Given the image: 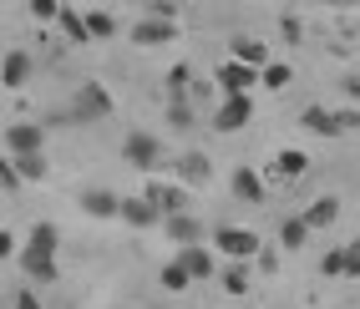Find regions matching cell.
<instances>
[{
  "instance_id": "obj_23",
  "label": "cell",
  "mask_w": 360,
  "mask_h": 309,
  "mask_svg": "<svg viewBox=\"0 0 360 309\" xmlns=\"http://www.w3.org/2000/svg\"><path fill=\"white\" fill-rule=\"evenodd\" d=\"M56 244H61V233H56V223H46V218L31 228V239H26L31 254H56Z\"/></svg>"
},
{
  "instance_id": "obj_2",
  "label": "cell",
  "mask_w": 360,
  "mask_h": 309,
  "mask_svg": "<svg viewBox=\"0 0 360 309\" xmlns=\"http://www.w3.org/2000/svg\"><path fill=\"white\" fill-rule=\"evenodd\" d=\"M249 117H254V97L249 91H233V97H224L219 107H213V127L238 132V127H249Z\"/></svg>"
},
{
  "instance_id": "obj_37",
  "label": "cell",
  "mask_w": 360,
  "mask_h": 309,
  "mask_svg": "<svg viewBox=\"0 0 360 309\" xmlns=\"http://www.w3.org/2000/svg\"><path fill=\"white\" fill-rule=\"evenodd\" d=\"M15 309H41V299H36V289H15Z\"/></svg>"
},
{
  "instance_id": "obj_11",
  "label": "cell",
  "mask_w": 360,
  "mask_h": 309,
  "mask_svg": "<svg viewBox=\"0 0 360 309\" xmlns=\"http://www.w3.org/2000/svg\"><path fill=\"white\" fill-rule=\"evenodd\" d=\"M300 127H309L315 137H340V112H330V107H304L300 112Z\"/></svg>"
},
{
  "instance_id": "obj_19",
  "label": "cell",
  "mask_w": 360,
  "mask_h": 309,
  "mask_svg": "<svg viewBox=\"0 0 360 309\" xmlns=\"http://www.w3.org/2000/svg\"><path fill=\"white\" fill-rule=\"evenodd\" d=\"M56 31H61L71 46H86V41H91V31H86V15H82V11H71V6H61V15H56Z\"/></svg>"
},
{
  "instance_id": "obj_14",
  "label": "cell",
  "mask_w": 360,
  "mask_h": 309,
  "mask_svg": "<svg viewBox=\"0 0 360 309\" xmlns=\"http://www.w3.org/2000/svg\"><path fill=\"white\" fill-rule=\"evenodd\" d=\"M229 188H233V198L238 203H264V178L254 173V168H233V178H229Z\"/></svg>"
},
{
  "instance_id": "obj_4",
  "label": "cell",
  "mask_w": 360,
  "mask_h": 309,
  "mask_svg": "<svg viewBox=\"0 0 360 309\" xmlns=\"http://www.w3.org/2000/svg\"><path fill=\"white\" fill-rule=\"evenodd\" d=\"M122 157L132 162L137 173H153L158 162H162V142H158L153 132H127V142H122Z\"/></svg>"
},
{
  "instance_id": "obj_41",
  "label": "cell",
  "mask_w": 360,
  "mask_h": 309,
  "mask_svg": "<svg viewBox=\"0 0 360 309\" xmlns=\"http://www.w3.org/2000/svg\"><path fill=\"white\" fill-rule=\"evenodd\" d=\"M340 127H360V112H340Z\"/></svg>"
},
{
  "instance_id": "obj_39",
  "label": "cell",
  "mask_w": 360,
  "mask_h": 309,
  "mask_svg": "<svg viewBox=\"0 0 360 309\" xmlns=\"http://www.w3.org/2000/svg\"><path fill=\"white\" fill-rule=\"evenodd\" d=\"M11 254H15V233H6V228H0V264H6Z\"/></svg>"
},
{
  "instance_id": "obj_31",
  "label": "cell",
  "mask_w": 360,
  "mask_h": 309,
  "mask_svg": "<svg viewBox=\"0 0 360 309\" xmlns=\"http://www.w3.org/2000/svg\"><path fill=\"white\" fill-rule=\"evenodd\" d=\"M340 279H360V239L340 244Z\"/></svg>"
},
{
  "instance_id": "obj_7",
  "label": "cell",
  "mask_w": 360,
  "mask_h": 309,
  "mask_svg": "<svg viewBox=\"0 0 360 309\" xmlns=\"http://www.w3.org/2000/svg\"><path fill=\"white\" fill-rule=\"evenodd\" d=\"M41 142H46V127H36V122H11V127H6V152H11V157L41 152Z\"/></svg>"
},
{
  "instance_id": "obj_15",
  "label": "cell",
  "mask_w": 360,
  "mask_h": 309,
  "mask_svg": "<svg viewBox=\"0 0 360 309\" xmlns=\"http://www.w3.org/2000/svg\"><path fill=\"white\" fill-rule=\"evenodd\" d=\"M31 51H6V61H0V81L6 86H26L31 81Z\"/></svg>"
},
{
  "instance_id": "obj_9",
  "label": "cell",
  "mask_w": 360,
  "mask_h": 309,
  "mask_svg": "<svg viewBox=\"0 0 360 309\" xmlns=\"http://www.w3.org/2000/svg\"><path fill=\"white\" fill-rule=\"evenodd\" d=\"M122 223H132V228H158L162 223V208L142 193V198H122V213H117Z\"/></svg>"
},
{
  "instance_id": "obj_29",
  "label": "cell",
  "mask_w": 360,
  "mask_h": 309,
  "mask_svg": "<svg viewBox=\"0 0 360 309\" xmlns=\"http://www.w3.org/2000/svg\"><path fill=\"white\" fill-rule=\"evenodd\" d=\"M188 86H193V66H173V71H167V102H173V97H188Z\"/></svg>"
},
{
  "instance_id": "obj_36",
  "label": "cell",
  "mask_w": 360,
  "mask_h": 309,
  "mask_svg": "<svg viewBox=\"0 0 360 309\" xmlns=\"http://www.w3.org/2000/svg\"><path fill=\"white\" fill-rule=\"evenodd\" d=\"M320 274H330V279H340V249H330V254L320 258Z\"/></svg>"
},
{
  "instance_id": "obj_24",
  "label": "cell",
  "mask_w": 360,
  "mask_h": 309,
  "mask_svg": "<svg viewBox=\"0 0 360 309\" xmlns=\"http://www.w3.org/2000/svg\"><path fill=\"white\" fill-rule=\"evenodd\" d=\"M290 81H295V66H284V61H269V66L259 71V86L264 91H284Z\"/></svg>"
},
{
  "instance_id": "obj_3",
  "label": "cell",
  "mask_w": 360,
  "mask_h": 309,
  "mask_svg": "<svg viewBox=\"0 0 360 309\" xmlns=\"http://www.w3.org/2000/svg\"><path fill=\"white\" fill-rule=\"evenodd\" d=\"M112 112V97H107V86L102 81H82L77 86V102H71V117L77 122H97V117Z\"/></svg>"
},
{
  "instance_id": "obj_12",
  "label": "cell",
  "mask_w": 360,
  "mask_h": 309,
  "mask_svg": "<svg viewBox=\"0 0 360 309\" xmlns=\"http://www.w3.org/2000/svg\"><path fill=\"white\" fill-rule=\"evenodd\" d=\"M229 56H233V61H244V66H259V71H264V66H269V46H264L259 36H233V41H229Z\"/></svg>"
},
{
  "instance_id": "obj_33",
  "label": "cell",
  "mask_w": 360,
  "mask_h": 309,
  "mask_svg": "<svg viewBox=\"0 0 360 309\" xmlns=\"http://www.w3.org/2000/svg\"><path fill=\"white\" fill-rule=\"evenodd\" d=\"M31 15L36 20H56L61 15V0H31Z\"/></svg>"
},
{
  "instance_id": "obj_26",
  "label": "cell",
  "mask_w": 360,
  "mask_h": 309,
  "mask_svg": "<svg viewBox=\"0 0 360 309\" xmlns=\"http://www.w3.org/2000/svg\"><path fill=\"white\" fill-rule=\"evenodd\" d=\"M86 31H91V41H112L117 36V15L112 11H86Z\"/></svg>"
},
{
  "instance_id": "obj_21",
  "label": "cell",
  "mask_w": 360,
  "mask_h": 309,
  "mask_svg": "<svg viewBox=\"0 0 360 309\" xmlns=\"http://www.w3.org/2000/svg\"><path fill=\"white\" fill-rule=\"evenodd\" d=\"M309 233H315V228H309L304 213H300V218H284V223H279V244H284V249H304Z\"/></svg>"
},
{
  "instance_id": "obj_42",
  "label": "cell",
  "mask_w": 360,
  "mask_h": 309,
  "mask_svg": "<svg viewBox=\"0 0 360 309\" xmlns=\"http://www.w3.org/2000/svg\"><path fill=\"white\" fill-rule=\"evenodd\" d=\"M330 6H355V0H330Z\"/></svg>"
},
{
  "instance_id": "obj_34",
  "label": "cell",
  "mask_w": 360,
  "mask_h": 309,
  "mask_svg": "<svg viewBox=\"0 0 360 309\" xmlns=\"http://www.w3.org/2000/svg\"><path fill=\"white\" fill-rule=\"evenodd\" d=\"M279 31H284V41H304V26H300V15H279Z\"/></svg>"
},
{
  "instance_id": "obj_13",
  "label": "cell",
  "mask_w": 360,
  "mask_h": 309,
  "mask_svg": "<svg viewBox=\"0 0 360 309\" xmlns=\"http://www.w3.org/2000/svg\"><path fill=\"white\" fill-rule=\"evenodd\" d=\"M162 228H167V239H173L178 249L183 244H203V223L193 218V213H173V218H162Z\"/></svg>"
},
{
  "instance_id": "obj_8",
  "label": "cell",
  "mask_w": 360,
  "mask_h": 309,
  "mask_svg": "<svg viewBox=\"0 0 360 309\" xmlns=\"http://www.w3.org/2000/svg\"><path fill=\"white\" fill-rule=\"evenodd\" d=\"M132 41L137 46H167V41H178V20L148 15V20H137V26H132Z\"/></svg>"
},
{
  "instance_id": "obj_35",
  "label": "cell",
  "mask_w": 360,
  "mask_h": 309,
  "mask_svg": "<svg viewBox=\"0 0 360 309\" xmlns=\"http://www.w3.org/2000/svg\"><path fill=\"white\" fill-rule=\"evenodd\" d=\"M213 86H219V81H193V86H188V102H193V107L208 102V97H213Z\"/></svg>"
},
{
  "instance_id": "obj_16",
  "label": "cell",
  "mask_w": 360,
  "mask_h": 309,
  "mask_svg": "<svg viewBox=\"0 0 360 309\" xmlns=\"http://www.w3.org/2000/svg\"><path fill=\"white\" fill-rule=\"evenodd\" d=\"M20 269H26V279H36V284H56V254L20 249Z\"/></svg>"
},
{
  "instance_id": "obj_17",
  "label": "cell",
  "mask_w": 360,
  "mask_h": 309,
  "mask_svg": "<svg viewBox=\"0 0 360 309\" xmlns=\"http://www.w3.org/2000/svg\"><path fill=\"white\" fill-rule=\"evenodd\" d=\"M208 178H213V168H208V157H203V152H183V157H178V183L203 188Z\"/></svg>"
},
{
  "instance_id": "obj_6",
  "label": "cell",
  "mask_w": 360,
  "mask_h": 309,
  "mask_svg": "<svg viewBox=\"0 0 360 309\" xmlns=\"http://www.w3.org/2000/svg\"><path fill=\"white\" fill-rule=\"evenodd\" d=\"M158 208H162V218H173V213H188V183H148L142 188Z\"/></svg>"
},
{
  "instance_id": "obj_30",
  "label": "cell",
  "mask_w": 360,
  "mask_h": 309,
  "mask_svg": "<svg viewBox=\"0 0 360 309\" xmlns=\"http://www.w3.org/2000/svg\"><path fill=\"white\" fill-rule=\"evenodd\" d=\"M15 173L26 178V183H41V178H46V157H41V152H20V157H15Z\"/></svg>"
},
{
  "instance_id": "obj_22",
  "label": "cell",
  "mask_w": 360,
  "mask_h": 309,
  "mask_svg": "<svg viewBox=\"0 0 360 309\" xmlns=\"http://www.w3.org/2000/svg\"><path fill=\"white\" fill-rule=\"evenodd\" d=\"M274 173H279V178H304V173H309V157H304L300 147H284V152L274 157Z\"/></svg>"
},
{
  "instance_id": "obj_40",
  "label": "cell",
  "mask_w": 360,
  "mask_h": 309,
  "mask_svg": "<svg viewBox=\"0 0 360 309\" xmlns=\"http://www.w3.org/2000/svg\"><path fill=\"white\" fill-rule=\"evenodd\" d=\"M340 91H345L350 102H360V77H345V81H340Z\"/></svg>"
},
{
  "instance_id": "obj_32",
  "label": "cell",
  "mask_w": 360,
  "mask_h": 309,
  "mask_svg": "<svg viewBox=\"0 0 360 309\" xmlns=\"http://www.w3.org/2000/svg\"><path fill=\"white\" fill-rule=\"evenodd\" d=\"M20 183H26V178L15 173V157H6V152H0V188H6V193H15Z\"/></svg>"
},
{
  "instance_id": "obj_38",
  "label": "cell",
  "mask_w": 360,
  "mask_h": 309,
  "mask_svg": "<svg viewBox=\"0 0 360 309\" xmlns=\"http://www.w3.org/2000/svg\"><path fill=\"white\" fill-rule=\"evenodd\" d=\"M259 269L274 274V269H279V254H274V249H259Z\"/></svg>"
},
{
  "instance_id": "obj_20",
  "label": "cell",
  "mask_w": 360,
  "mask_h": 309,
  "mask_svg": "<svg viewBox=\"0 0 360 309\" xmlns=\"http://www.w3.org/2000/svg\"><path fill=\"white\" fill-rule=\"evenodd\" d=\"M335 218H340V198H330V193L304 208V223H309V228H330Z\"/></svg>"
},
{
  "instance_id": "obj_10",
  "label": "cell",
  "mask_w": 360,
  "mask_h": 309,
  "mask_svg": "<svg viewBox=\"0 0 360 309\" xmlns=\"http://www.w3.org/2000/svg\"><path fill=\"white\" fill-rule=\"evenodd\" d=\"M82 213H86V218H117V213H122V198L107 193V188H86V193H82Z\"/></svg>"
},
{
  "instance_id": "obj_1",
  "label": "cell",
  "mask_w": 360,
  "mask_h": 309,
  "mask_svg": "<svg viewBox=\"0 0 360 309\" xmlns=\"http://www.w3.org/2000/svg\"><path fill=\"white\" fill-rule=\"evenodd\" d=\"M213 249H219L224 258H244V264H249V258H259V233L254 228H233V223H219V228H213Z\"/></svg>"
},
{
  "instance_id": "obj_27",
  "label": "cell",
  "mask_w": 360,
  "mask_h": 309,
  "mask_svg": "<svg viewBox=\"0 0 360 309\" xmlns=\"http://www.w3.org/2000/svg\"><path fill=\"white\" fill-rule=\"evenodd\" d=\"M158 279H162V289H173V294H183L188 284H193V274L183 269V258H173V264H162V274H158Z\"/></svg>"
},
{
  "instance_id": "obj_28",
  "label": "cell",
  "mask_w": 360,
  "mask_h": 309,
  "mask_svg": "<svg viewBox=\"0 0 360 309\" xmlns=\"http://www.w3.org/2000/svg\"><path fill=\"white\" fill-rule=\"evenodd\" d=\"M224 294H249V269H244V258H233V264L224 269Z\"/></svg>"
},
{
  "instance_id": "obj_18",
  "label": "cell",
  "mask_w": 360,
  "mask_h": 309,
  "mask_svg": "<svg viewBox=\"0 0 360 309\" xmlns=\"http://www.w3.org/2000/svg\"><path fill=\"white\" fill-rule=\"evenodd\" d=\"M178 258H183V269L193 274V279H213V249H203V244H183Z\"/></svg>"
},
{
  "instance_id": "obj_25",
  "label": "cell",
  "mask_w": 360,
  "mask_h": 309,
  "mask_svg": "<svg viewBox=\"0 0 360 309\" xmlns=\"http://www.w3.org/2000/svg\"><path fill=\"white\" fill-rule=\"evenodd\" d=\"M167 122H173L178 132H188V127L198 122V107L188 102V97H173V102H167Z\"/></svg>"
},
{
  "instance_id": "obj_5",
  "label": "cell",
  "mask_w": 360,
  "mask_h": 309,
  "mask_svg": "<svg viewBox=\"0 0 360 309\" xmlns=\"http://www.w3.org/2000/svg\"><path fill=\"white\" fill-rule=\"evenodd\" d=\"M213 81H219V91L224 97H233V91H249V86H259V66H244V61H219V71H213Z\"/></svg>"
}]
</instances>
